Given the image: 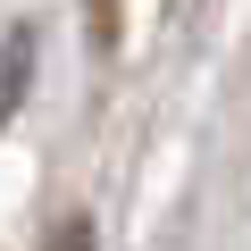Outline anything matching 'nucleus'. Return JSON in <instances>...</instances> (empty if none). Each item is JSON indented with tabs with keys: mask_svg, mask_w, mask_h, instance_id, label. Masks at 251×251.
<instances>
[{
	"mask_svg": "<svg viewBox=\"0 0 251 251\" xmlns=\"http://www.w3.org/2000/svg\"><path fill=\"white\" fill-rule=\"evenodd\" d=\"M42 251H92V226H84V218H67V226H59Z\"/></svg>",
	"mask_w": 251,
	"mask_h": 251,
	"instance_id": "1",
	"label": "nucleus"
}]
</instances>
